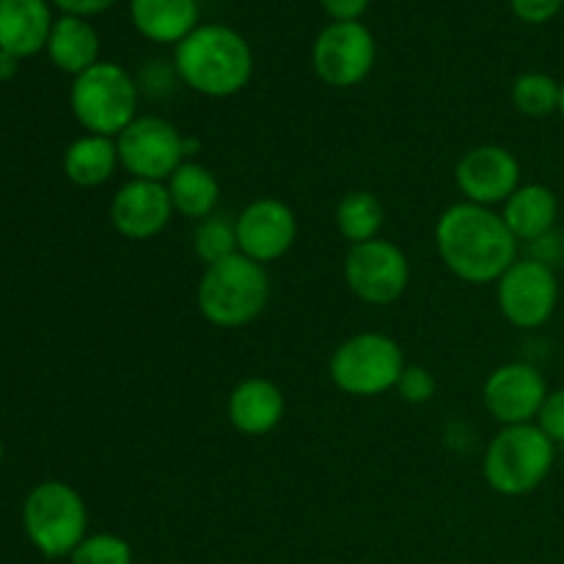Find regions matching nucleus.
I'll use <instances>...</instances> for the list:
<instances>
[{
	"label": "nucleus",
	"instance_id": "nucleus-1",
	"mask_svg": "<svg viewBox=\"0 0 564 564\" xmlns=\"http://www.w3.org/2000/svg\"><path fill=\"white\" fill-rule=\"evenodd\" d=\"M435 248L455 279L477 286L496 284L521 259V242L501 213L471 202H457L438 215Z\"/></svg>",
	"mask_w": 564,
	"mask_h": 564
},
{
	"label": "nucleus",
	"instance_id": "nucleus-2",
	"mask_svg": "<svg viewBox=\"0 0 564 564\" xmlns=\"http://www.w3.org/2000/svg\"><path fill=\"white\" fill-rule=\"evenodd\" d=\"M176 77L202 97L240 94L253 75V53L246 39L226 25H198L174 50Z\"/></svg>",
	"mask_w": 564,
	"mask_h": 564
},
{
	"label": "nucleus",
	"instance_id": "nucleus-3",
	"mask_svg": "<svg viewBox=\"0 0 564 564\" xmlns=\"http://www.w3.org/2000/svg\"><path fill=\"white\" fill-rule=\"evenodd\" d=\"M270 301V275L264 264L235 253V257L204 268L196 290L202 317L215 328H246L262 317Z\"/></svg>",
	"mask_w": 564,
	"mask_h": 564
},
{
	"label": "nucleus",
	"instance_id": "nucleus-4",
	"mask_svg": "<svg viewBox=\"0 0 564 564\" xmlns=\"http://www.w3.org/2000/svg\"><path fill=\"white\" fill-rule=\"evenodd\" d=\"M556 446L538 424L501 427L482 455V477L501 496H527L554 471Z\"/></svg>",
	"mask_w": 564,
	"mask_h": 564
},
{
	"label": "nucleus",
	"instance_id": "nucleus-5",
	"mask_svg": "<svg viewBox=\"0 0 564 564\" xmlns=\"http://www.w3.org/2000/svg\"><path fill=\"white\" fill-rule=\"evenodd\" d=\"M405 367V352L394 336L361 330L330 352L328 378L341 394L372 400L394 391Z\"/></svg>",
	"mask_w": 564,
	"mask_h": 564
},
{
	"label": "nucleus",
	"instance_id": "nucleus-6",
	"mask_svg": "<svg viewBox=\"0 0 564 564\" xmlns=\"http://www.w3.org/2000/svg\"><path fill=\"white\" fill-rule=\"evenodd\" d=\"M138 83L113 61H99L75 77L69 91L77 124L94 135L119 138L138 119Z\"/></svg>",
	"mask_w": 564,
	"mask_h": 564
},
{
	"label": "nucleus",
	"instance_id": "nucleus-7",
	"mask_svg": "<svg viewBox=\"0 0 564 564\" xmlns=\"http://www.w3.org/2000/svg\"><path fill=\"white\" fill-rule=\"evenodd\" d=\"M22 527L39 554L64 560L88 538V507L72 485L47 479L28 494Z\"/></svg>",
	"mask_w": 564,
	"mask_h": 564
},
{
	"label": "nucleus",
	"instance_id": "nucleus-8",
	"mask_svg": "<svg viewBox=\"0 0 564 564\" xmlns=\"http://www.w3.org/2000/svg\"><path fill=\"white\" fill-rule=\"evenodd\" d=\"M119 163L130 180L169 182L191 154L193 143L180 132L174 121L163 116H138L119 138Z\"/></svg>",
	"mask_w": 564,
	"mask_h": 564
},
{
	"label": "nucleus",
	"instance_id": "nucleus-9",
	"mask_svg": "<svg viewBox=\"0 0 564 564\" xmlns=\"http://www.w3.org/2000/svg\"><path fill=\"white\" fill-rule=\"evenodd\" d=\"M496 303L512 328H543L560 306L556 270L540 259L521 257L496 281Z\"/></svg>",
	"mask_w": 564,
	"mask_h": 564
},
{
	"label": "nucleus",
	"instance_id": "nucleus-10",
	"mask_svg": "<svg viewBox=\"0 0 564 564\" xmlns=\"http://www.w3.org/2000/svg\"><path fill=\"white\" fill-rule=\"evenodd\" d=\"M345 284L367 306H391L411 284V259L397 242L383 237L350 246L345 257Z\"/></svg>",
	"mask_w": 564,
	"mask_h": 564
},
{
	"label": "nucleus",
	"instance_id": "nucleus-11",
	"mask_svg": "<svg viewBox=\"0 0 564 564\" xmlns=\"http://www.w3.org/2000/svg\"><path fill=\"white\" fill-rule=\"evenodd\" d=\"M375 58V36L361 22H330L312 50L314 72L325 86L334 88H352L367 80Z\"/></svg>",
	"mask_w": 564,
	"mask_h": 564
},
{
	"label": "nucleus",
	"instance_id": "nucleus-12",
	"mask_svg": "<svg viewBox=\"0 0 564 564\" xmlns=\"http://www.w3.org/2000/svg\"><path fill=\"white\" fill-rule=\"evenodd\" d=\"M549 391V383L538 367L527 361H510L496 367L485 378L482 405L501 427L534 424Z\"/></svg>",
	"mask_w": 564,
	"mask_h": 564
},
{
	"label": "nucleus",
	"instance_id": "nucleus-13",
	"mask_svg": "<svg viewBox=\"0 0 564 564\" xmlns=\"http://www.w3.org/2000/svg\"><path fill=\"white\" fill-rule=\"evenodd\" d=\"M237 251L259 264H273L292 251L297 240V215L273 196L253 198L235 218Z\"/></svg>",
	"mask_w": 564,
	"mask_h": 564
},
{
	"label": "nucleus",
	"instance_id": "nucleus-14",
	"mask_svg": "<svg viewBox=\"0 0 564 564\" xmlns=\"http://www.w3.org/2000/svg\"><path fill=\"white\" fill-rule=\"evenodd\" d=\"M455 185L463 202L479 204V207H499L505 204L521 182V163L516 154L499 143H479L468 149L455 169Z\"/></svg>",
	"mask_w": 564,
	"mask_h": 564
},
{
	"label": "nucleus",
	"instance_id": "nucleus-15",
	"mask_svg": "<svg viewBox=\"0 0 564 564\" xmlns=\"http://www.w3.org/2000/svg\"><path fill=\"white\" fill-rule=\"evenodd\" d=\"M110 224L124 240H152L174 218L165 182L127 180L110 198Z\"/></svg>",
	"mask_w": 564,
	"mask_h": 564
},
{
	"label": "nucleus",
	"instance_id": "nucleus-16",
	"mask_svg": "<svg viewBox=\"0 0 564 564\" xmlns=\"http://www.w3.org/2000/svg\"><path fill=\"white\" fill-rule=\"evenodd\" d=\"M286 400L279 383L268 378H246L229 391L226 419L248 438H262L284 422Z\"/></svg>",
	"mask_w": 564,
	"mask_h": 564
},
{
	"label": "nucleus",
	"instance_id": "nucleus-17",
	"mask_svg": "<svg viewBox=\"0 0 564 564\" xmlns=\"http://www.w3.org/2000/svg\"><path fill=\"white\" fill-rule=\"evenodd\" d=\"M501 218L507 229L516 235L518 242H538L540 237L551 235L560 220V198L543 182H527L518 187L505 204H501Z\"/></svg>",
	"mask_w": 564,
	"mask_h": 564
},
{
	"label": "nucleus",
	"instance_id": "nucleus-18",
	"mask_svg": "<svg viewBox=\"0 0 564 564\" xmlns=\"http://www.w3.org/2000/svg\"><path fill=\"white\" fill-rule=\"evenodd\" d=\"M53 20L44 0H0V50L28 58L47 47Z\"/></svg>",
	"mask_w": 564,
	"mask_h": 564
},
{
	"label": "nucleus",
	"instance_id": "nucleus-19",
	"mask_svg": "<svg viewBox=\"0 0 564 564\" xmlns=\"http://www.w3.org/2000/svg\"><path fill=\"white\" fill-rule=\"evenodd\" d=\"M135 31L154 44H180L198 28L196 0H130Z\"/></svg>",
	"mask_w": 564,
	"mask_h": 564
},
{
	"label": "nucleus",
	"instance_id": "nucleus-20",
	"mask_svg": "<svg viewBox=\"0 0 564 564\" xmlns=\"http://www.w3.org/2000/svg\"><path fill=\"white\" fill-rule=\"evenodd\" d=\"M174 213L187 220H204L218 213L220 204V182L213 169L198 160H185L165 182Z\"/></svg>",
	"mask_w": 564,
	"mask_h": 564
},
{
	"label": "nucleus",
	"instance_id": "nucleus-21",
	"mask_svg": "<svg viewBox=\"0 0 564 564\" xmlns=\"http://www.w3.org/2000/svg\"><path fill=\"white\" fill-rule=\"evenodd\" d=\"M47 55L66 75H83L99 64V36L83 17L64 14L53 22L47 39Z\"/></svg>",
	"mask_w": 564,
	"mask_h": 564
},
{
	"label": "nucleus",
	"instance_id": "nucleus-22",
	"mask_svg": "<svg viewBox=\"0 0 564 564\" xmlns=\"http://www.w3.org/2000/svg\"><path fill=\"white\" fill-rule=\"evenodd\" d=\"M121 169L119 147L116 138L108 135H86L75 138L64 152V174L77 187H99Z\"/></svg>",
	"mask_w": 564,
	"mask_h": 564
},
{
	"label": "nucleus",
	"instance_id": "nucleus-23",
	"mask_svg": "<svg viewBox=\"0 0 564 564\" xmlns=\"http://www.w3.org/2000/svg\"><path fill=\"white\" fill-rule=\"evenodd\" d=\"M336 229L347 246H361V242L380 237L386 224V207L372 191H350L336 204Z\"/></svg>",
	"mask_w": 564,
	"mask_h": 564
},
{
	"label": "nucleus",
	"instance_id": "nucleus-24",
	"mask_svg": "<svg viewBox=\"0 0 564 564\" xmlns=\"http://www.w3.org/2000/svg\"><path fill=\"white\" fill-rule=\"evenodd\" d=\"M560 91L562 83L554 80L545 72H523L512 83V105L521 116L529 119H549L560 113Z\"/></svg>",
	"mask_w": 564,
	"mask_h": 564
},
{
	"label": "nucleus",
	"instance_id": "nucleus-25",
	"mask_svg": "<svg viewBox=\"0 0 564 564\" xmlns=\"http://www.w3.org/2000/svg\"><path fill=\"white\" fill-rule=\"evenodd\" d=\"M193 253L204 262V268L224 259L235 257L237 251V226L235 218L229 215H209V218L198 220L196 231H193Z\"/></svg>",
	"mask_w": 564,
	"mask_h": 564
},
{
	"label": "nucleus",
	"instance_id": "nucleus-26",
	"mask_svg": "<svg viewBox=\"0 0 564 564\" xmlns=\"http://www.w3.org/2000/svg\"><path fill=\"white\" fill-rule=\"evenodd\" d=\"M72 564H132V545L121 534H88L69 556Z\"/></svg>",
	"mask_w": 564,
	"mask_h": 564
},
{
	"label": "nucleus",
	"instance_id": "nucleus-27",
	"mask_svg": "<svg viewBox=\"0 0 564 564\" xmlns=\"http://www.w3.org/2000/svg\"><path fill=\"white\" fill-rule=\"evenodd\" d=\"M397 394L400 400H405L408 405H427L430 400L438 391V380L430 372L427 367H419V364H408L400 375V383H397Z\"/></svg>",
	"mask_w": 564,
	"mask_h": 564
},
{
	"label": "nucleus",
	"instance_id": "nucleus-28",
	"mask_svg": "<svg viewBox=\"0 0 564 564\" xmlns=\"http://www.w3.org/2000/svg\"><path fill=\"white\" fill-rule=\"evenodd\" d=\"M534 424L554 441V446H564V389L549 391Z\"/></svg>",
	"mask_w": 564,
	"mask_h": 564
},
{
	"label": "nucleus",
	"instance_id": "nucleus-29",
	"mask_svg": "<svg viewBox=\"0 0 564 564\" xmlns=\"http://www.w3.org/2000/svg\"><path fill=\"white\" fill-rule=\"evenodd\" d=\"M512 11L527 25H543L562 11L564 0H510Z\"/></svg>",
	"mask_w": 564,
	"mask_h": 564
},
{
	"label": "nucleus",
	"instance_id": "nucleus-30",
	"mask_svg": "<svg viewBox=\"0 0 564 564\" xmlns=\"http://www.w3.org/2000/svg\"><path fill=\"white\" fill-rule=\"evenodd\" d=\"M532 259H540V262L551 264L556 270V264L564 259V237L560 231H551V235L540 237L538 242H532Z\"/></svg>",
	"mask_w": 564,
	"mask_h": 564
},
{
	"label": "nucleus",
	"instance_id": "nucleus-31",
	"mask_svg": "<svg viewBox=\"0 0 564 564\" xmlns=\"http://www.w3.org/2000/svg\"><path fill=\"white\" fill-rule=\"evenodd\" d=\"M334 22H358V17L369 9V0H319Z\"/></svg>",
	"mask_w": 564,
	"mask_h": 564
},
{
	"label": "nucleus",
	"instance_id": "nucleus-32",
	"mask_svg": "<svg viewBox=\"0 0 564 564\" xmlns=\"http://www.w3.org/2000/svg\"><path fill=\"white\" fill-rule=\"evenodd\" d=\"M55 6H58L64 14H72V17H91V14H102V11H108L110 6H116L119 0H53Z\"/></svg>",
	"mask_w": 564,
	"mask_h": 564
},
{
	"label": "nucleus",
	"instance_id": "nucleus-33",
	"mask_svg": "<svg viewBox=\"0 0 564 564\" xmlns=\"http://www.w3.org/2000/svg\"><path fill=\"white\" fill-rule=\"evenodd\" d=\"M17 61L11 53H6V50H0V80H11V77L17 75Z\"/></svg>",
	"mask_w": 564,
	"mask_h": 564
},
{
	"label": "nucleus",
	"instance_id": "nucleus-34",
	"mask_svg": "<svg viewBox=\"0 0 564 564\" xmlns=\"http://www.w3.org/2000/svg\"><path fill=\"white\" fill-rule=\"evenodd\" d=\"M560 116L564 121V80H562V91H560Z\"/></svg>",
	"mask_w": 564,
	"mask_h": 564
},
{
	"label": "nucleus",
	"instance_id": "nucleus-35",
	"mask_svg": "<svg viewBox=\"0 0 564 564\" xmlns=\"http://www.w3.org/2000/svg\"><path fill=\"white\" fill-rule=\"evenodd\" d=\"M0 460H3V444H0Z\"/></svg>",
	"mask_w": 564,
	"mask_h": 564
}]
</instances>
